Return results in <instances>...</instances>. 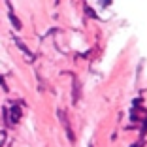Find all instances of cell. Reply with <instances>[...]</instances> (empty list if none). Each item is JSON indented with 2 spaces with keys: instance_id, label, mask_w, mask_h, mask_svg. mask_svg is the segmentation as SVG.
I'll use <instances>...</instances> for the list:
<instances>
[{
  "instance_id": "1",
  "label": "cell",
  "mask_w": 147,
  "mask_h": 147,
  "mask_svg": "<svg viewBox=\"0 0 147 147\" xmlns=\"http://www.w3.org/2000/svg\"><path fill=\"white\" fill-rule=\"evenodd\" d=\"M19 117H21V109H19L17 106H13V108H11V119L8 121V123H9V126L15 125V123L19 121Z\"/></svg>"
},
{
  "instance_id": "2",
  "label": "cell",
  "mask_w": 147,
  "mask_h": 147,
  "mask_svg": "<svg viewBox=\"0 0 147 147\" xmlns=\"http://www.w3.org/2000/svg\"><path fill=\"white\" fill-rule=\"evenodd\" d=\"M59 119L62 121L64 128H66V130H70V125H68V119H66V113H64V109H59Z\"/></svg>"
},
{
  "instance_id": "3",
  "label": "cell",
  "mask_w": 147,
  "mask_h": 147,
  "mask_svg": "<svg viewBox=\"0 0 147 147\" xmlns=\"http://www.w3.org/2000/svg\"><path fill=\"white\" fill-rule=\"evenodd\" d=\"M72 98H74V102H78V100H79V81H78V79H74V96H72Z\"/></svg>"
},
{
  "instance_id": "4",
  "label": "cell",
  "mask_w": 147,
  "mask_h": 147,
  "mask_svg": "<svg viewBox=\"0 0 147 147\" xmlns=\"http://www.w3.org/2000/svg\"><path fill=\"white\" fill-rule=\"evenodd\" d=\"M9 19H11V23H13V26H15V28H17V30H19V28H21V23H19V19H17V17H15V15H11V17H9Z\"/></svg>"
}]
</instances>
